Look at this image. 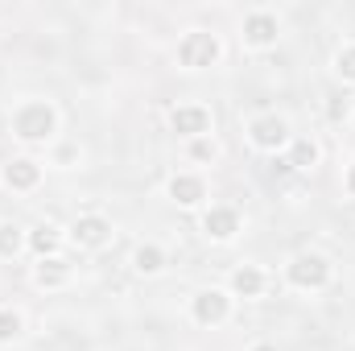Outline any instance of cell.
Segmentation results:
<instances>
[{
  "instance_id": "cell-1",
  "label": "cell",
  "mask_w": 355,
  "mask_h": 351,
  "mask_svg": "<svg viewBox=\"0 0 355 351\" xmlns=\"http://www.w3.org/2000/svg\"><path fill=\"white\" fill-rule=\"evenodd\" d=\"M12 137L25 145H46L58 137V108L50 99H25L12 112Z\"/></svg>"
},
{
  "instance_id": "cell-2",
  "label": "cell",
  "mask_w": 355,
  "mask_h": 351,
  "mask_svg": "<svg viewBox=\"0 0 355 351\" xmlns=\"http://www.w3.org/2000/svg\"><path fill=\"white\" fill-rule=\"evenodd\" d=\"M331 277H335V264L322 252H297L285 264V285L297 289V293H318V289L331 285Z\"/></svg>"
},
{
  "instance_id": "cell-3",
  "label": "cell",
  "mask_w": 355,
  "mask_h": 351,
  "mask_svg": "<svg viewBox=\"0 0 355 351\" xmlns=\"http://www.w3.org/2000/svg\"><path fill=\"white\" fill-rule=\"evenodd\" d=\"M223 58V42L211 33V29H190V33H182V42H178V67H186V71H207V67H215Z\"/></svg>"
},
{
  "instance_id": "cell-4",
  "label": "cell",
  "mask_w": 355,
  "mask_h": 351,
  "mask_svg": "<svg viewBox=\"0 0 355 351\" xmlns=\"http://www.w3.org/2000/svg\"><path fill=\"white\" fill-rule=\"evenodd\" d=\"M248 141L261 149V153H281V149H289V120L285 116H277V112H261V116H252L248 120Z\"/></svg>"
},
{
  "instance_id": "cell-5",
  "label": "cell",
  "mask_w": 355,
  "mask_h": 351,
  "mask_svg": "<svg viewBox=\"0 0 355 351\" xmlns=\"http://www.w3.org/2000/svg\"><path fill=\"white\" fill-rule=\"evenodd\" d=\"M190 318L198 323V327H223L227 318H232V293L227 289H198L194 298H190Z\"/></svg>"
},
{
  "instance_id": "cell-6",
  "label": "cell",
  "mask_w": 355,
  "mask_h": 351,
  "mask_svg": "<svg viewBox=\"0 0 355 351\" xmlns=\"http://www.w3.org/2000/svg\"><path fill=\"white\" fill-rule=\"evenodd\" d=\"M240 37H244L248 50H272L277 37H281V21H277V12H268V8H252V12L244 17V25H240Z\"/></svg>"
},
{
  "instance_id": "cell-7",
  "label": "cell",
  "mask_w": 355,
  "mask_h": 351,
  "mask_svg": "<svg viewBox=\"0 0 355 351\" xmlns=\"http://www.w3.org/2000/svg\"><path fill=\"white\" fill-rule=\"evenodd\" d=\"M170 128H174L178 137H186V141H198V137H211L215 116H211L207 103H178L174 112H170Z\"/></svg>"
},
{
  "instance_id": "cell-8",
  "label": "cell",
  "mask_w": 355,
  "mask_h": 351,
  "mask_svg": "<svg viewBox=\"0 0 355 351\" xmlns=\"http://www.w3.org/2000/svg\"><path fill=\"white\" fill-rule=\"evenodd\" d=\"M240 228H244V219H240V211H236V207H207V211H202V236H207V240H215V244L236 240V236H240Z\"/></svg>"
},
{
  "instance_id": "cell-9",
  "label": "cell",
  "mask_w": 355,
  "mask_h": 351,
  "mask_svg": "<svg viewBox=\"0 0 355 351\" xmlns=\"http://www.w3.org/2000/svg\"><path fill=\"white\" fill-rule=\"evenodd\" d=\"M71 240H75L79 248H87V252L112 244V219H107V215H95V211H91V215H79L75 228H71Z\"/></svg>"
},
{
  "instance_id": "cell-10",
  "label": "cell",
  "mask_w": 355,
  "mask_h": 351,
  "mask_svg": "<svg viewBox=\"0 0 355 351\" xmlns=\"http://www.w3.org/2000/svg\"><path fill=\"white\" fill-rule=\"evenodd\" d=\"M0 182H4L8 190H21V194H29V190H37V186H42V166H37L33 157H12V162H4Z\"/></svg>"
},
{
  "instance_id": "cell-11",
  "label": "cell",
  "mask_w": 355,
  "mask_h": 351,
  "mask_svg": "<svg viewBox=\"0 0 355 351\" xmlns=\"http://www.w3.org/2000/svg\"><path fill=\"white\" fill-rule=\"evenodd\" d=\"M265 285H268V277H265V268L261 264H236L232 268V298H261L265 293Z\"/></svg>"
},
{
  "instance_id": "cell-12",
  "label": "cell",
  "mask_w": 355,
  "mask_h": 351,
  "mask_svg": "<svg viewBox=\"0 0 355 351\" xmlns=\"http://www.w3.org/2000/svg\"><path fill=\"white\" fill-rule=\"evenodd\" d=\"M71 277H75V268L62 257H46V261L33 264V285L37 289H62V285H71Z\"/></svg>"
},
{
  "instance_id": "cell-13",
  "label": "cell",
  "mask_w": 355,
  "mask_h": 351,
  "mask_svg": "<svg viewBox=\"0 0 355 351\" xmlns=\"http://www.w3.org/2000/svg\"><path fill=\"white\" fill-rule=\"evenodd\" d=\"M170 198L178 207H198L207 198V178L202 174H174L170 178Z\"/></svg>"
},
{
  "instance_id": "cell-14",
  "label": "cell",
  "mask_w": 355,
  "mask_h": 351,
  "mask_svg": "<svg viewBox=\"0 0 355 351\" xmlns=\"http://www.w3.org/2000/svg\"><path fill=\"white\" fill-rule=\"evenodd\" d=\"M29 248L37 252V261L58 257V248H62V228H58V223H37V228L29 232Z\"/></svg>"
},
{
  "instance_id": "cell-15",
  "label": "cell",
  "mask_w": 355,
  "mask_h": 351,
  "mask_svg": "<svg viewBox=\"0 0 355 351\" xmlns=\"http://www.w3.org/2000/svg\"><path fill=\"white\" fill-rule=\"evenodd\" d=\"M132 268H137L141 277H157V273L166 268V248H162V244H137Z\"/></svg>"
},
{
  "instance_id": "cell-16",
  "label": "cell",
  "mask_w": 355,
  "mask_h": 351,
  "mask_svg": "<svg viewBox=\"0 0 355 351\" xmlns=\"http://www.w3.org/2000/svg\"><path fill=\"white\" fill-rule=\"evenodd\" d=\"M29 248V232L21 223H0V261H12Z\"/></svg>"
},
{
  "instance_id": "cell-17",
  "label": "cell",
  "mask_w": 355,
  "mask_h": 351,
  "mask_svg": "<svg viewBox=\"0 0 355 351\" xmlns=\"http://www.w3.org/2000/svg\"><path fill=\"white\" fill-rule=\"evenodd\" d=\"M285 166H289V170H314V166H318V145H314L310 137L289 141V157H285Z\"/></svg>"
},
{
  "instance_id": "cell-18",
  "label": "cell",
  "mask_w": 355,
  "mask_h": 351,
  "mask_svg": "<svg viewBox=\"0 0 355 351\" xmlns=\"http://www.w3.org/2000/svg\"><path fill=\"white\" fill-rule=\"evenodd\" d=\"M21 331H25V318H21V310L4 306V310H0V348L17 343V339H21Z\"/></svg>"
},
{
  "instance_id": "cell-19",
  "label": "cell",
  "mask_w": 355,
  "mask_h": 351,
  "mask_svg": "<svg viewBox=\"0 0 355 351\" xmlns=\"http://www.w3.org/2000/svg\"><path fill=\"white\" fill-rule=\"evenodd\" d=\"M335 75H339L343 83H355V42L339 46V54H335Z\"/></svg>"
},
{
  "instance_id": "cell-20",
  "label": "cell",
  "mask_w": 355,
  "mask_h": 351,
  "mask_svg": "<svg viewBox=\"0 0 355 351\" xmlns=\"http://www.w3.org/2000/svg\"><path fill=\"white\" fill-rule=\"evenodd\" d=\"M215 157H219V145H215L211 137L190 141V162H215Z\"/></svg>"
},
{
  "instance_id": "cell-21",
  "label": "cell",
  "mask_w": 355,
  "mask_h": 351,
  "mask_svg": "<svg viewBox=\"0 0 355 351\" xmlns=\"http://www.w3.org/2000/svg\"><path fill=\"white\" fill-rule=\"evenodd\" d=\"M75 162H79V149H75V145H62V149L54 153V166H62V170H71Z\"/></svg>"
},
{
  "instance_id": "cell-22",
  "label": "cell",
  "mask_w": 355,
  "mask_h": 351,
  "mask_svg": "<svg viewBox=\"0 0 355 351\" xmlns=\"http://www.w3.org/2000/svg\"><path fill=\"white\" fill-rule=\"evenodd\" d=\"M343 186H347V194L355 198V162L347 166V174H343Z\"/></svg>"
},
{
  "instance_id": "cell-23",
  "label": "cell",
  "mask_w": 355,
  "mask_h": 351,
  "mask_svg": "<svg viewBox=\"0 0 355 351\" xmlns=\"http://www.w3.org/2000/svg\"><path fill=\"white\" fill-rule=\"evenodd\" d=\"M252 351H277V348H272V343H257Z\"/></svg>"
}]
</instances>
